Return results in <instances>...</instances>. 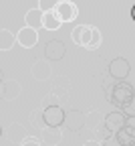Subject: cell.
<instances>
[{
  "label": "cell",
  "mask_w": 135,
  "mask_h": 146,
  "mask_svg": "<svg viewBox=\"0 0 135 146\" xmlns=\"http://www.w3.org/2000/svg\"><path fill=\"white\" fill-rule=\"evenodd\" d=\"M0 136H2V128H0Z\"/></svg>",
  "instance_id": "2"
},
{
  "label": "cell",
  "mask_w": 135,
  "mask_h": 146,
  "mask_svg": "<svg viewBox=\"0 0 135 146\" xmlns=\"http://www.w3.org/2000/svg\"><path fill=\"white\" fill-rule=\"evenodd\" d=\"M131 18H133V21H135V6L131 8Z\"/></svg>",
  "instance_id": "1"
}]
</instances>
